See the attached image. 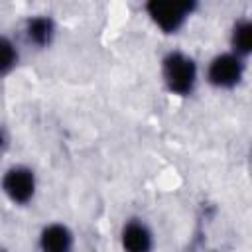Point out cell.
I'll return each instance as SVG.
<instances>
[{
    "mask_svg": "<svg viewBox=\"0 0 252 252\" xmlns=\"http://www.w3.org/2000/svg\"><path fill=\"white\" fill-rule=\"evenodd\" d=\"M2 146H4V132H2V128H0V150H2Z\"/></svg>",
    "mask_w": 252,
    "mask_h": 252,
    "instance_id": "10",
    "label": "cell"
},
{
    "mask_svg": "<svg viewBox=\"0 0 252 252\" xmlns=\"http://www.w3.org/2000/svg\"><path fill=\"white\" fill-rule=\"evenodd\" d=\"M161 77L165 87L173 94L187 96L189 93H193L197 83V65L189 55L171 51L161 61Z\"/></svg>",
    "mask_w": 252,
    "mask_h": 252,
    "instance_id": "1",
    "label": "cell"
},
{
    "mask_svg": "<svg viewBox=\"0 0 252 252\" xmlns=\"http://www.w3.org/2000/svg\"><path fill=\"white\" fill-rule=\"evenodd\" d=\"M18 49L14 41L6 35H0V77L8 75L18 65Z\"/></svg>",
    "mask_w": 252,
    "mask_h": 252,
    "instance_id": "9",
    "label": "cell"
},
{
    "mask_svg": "<svg viewBox=\"0 0 252 252\" xmlns=\"http://www.w3.org/2000/svg\"><path fill=\"white\" fill-rule=\"evenodd\" d=\"M28 39L37 47H47L55 35V24L49 16H33L26 24Z\"/></svg>",
    "mask_w": 252,
    "mask_h": 252,
    "instance_id": "7",
    "label": "cell"
},
{
    "mask_svg": "<svg viewBox=\"0 0 252 252\" xmlns=\"http://www.w3.org/2000/svg\"><path fill=\"white\" fill-rule=\"evenodd\" d=\"M2 191L16 205H26L35 195V175L26 165L10 167L2 177Z\"/></svg>",
    "mask_w": 252,
    "mask_h": 252,
    "instance_id": "4",
    "label": "cell"
},
{
    "mask_svg": "<svg viewBox=\"0 0 252 252\" xmlns=\"http://www.w3.org/2000/svg\"><path fill=\"white\" fill-rule=\"evenodd\" d=\"M120 242L124 252H152L154 248V234L146 222L132 219L122 226Z\"/></svg>",
    "mask_w": 252,
    "mask_h": 252,
    "instance_id": "5",
    "label": "cell"
},
{
    "mask_svg": "<svg viewBox=\"0 0 252 252\" xmlns=\"http://www.w3.org/2000/svg\"><path fill=\"white\" fill-rule=\"evenodd\" d=\"M0 252H4V250H0Z\"/></svg>",
    "mask_w": 252,
    "mask_h": 252,
    "instance_id": "11",
    "label": "cell"
},
{
    "mask_svg": "<svg viewBox=\"0 0 252 252\" xmlns=\"http://www.w3.org/2000/svg\"><path fill=\"white\" fill-rule=\"evenodd\" d=\"M39 250L41 252H73V232L61 224H47L39 234Z\"/></svg>",
    "mask_w": 252,
    "mask_h": 252,
    "instance_id": "6",
    "label": "cell"
},
{
    "mask_svg": "<svg viewBox=\"0 0 252 252\" xmlns=\"http://www.w3.org/2000/svg\"><path fill=\"white\" fill-rule=\"evenodd\" d=\"M232 53L244 59L252 51V24L250 20H238L230 32Z\"/></svg>",
    "mask_w": 252,
    "mask_h": 252,
    "instance_id": "8",
    "label": "cell"
},
{
    "mask_svg": "<svg viewBox=\"0 0 252 252\" xmlns=\"http://www.w3.org/2000/svg\"><path fill=\"white\" fill-rule=\"evenodd\" d=\"M244 75V63L234 53H220L211 59L207 67V79L217 89H232Z\"/></svg>",
    "mask_w": 252,
    "mask_h": 252,
    "instance_id": "3",
    "label": "cell"
},
{
    "mask_svg": "<svg viewBox=\"0 0 252 252\" xmlns=\"http://www.w3.org/2000/svg\"><path fill=\"white\" fill-rule=\"evenodd\" d=\"M195 10V2H173V0H152L146 4V12L152 22L165 33L177 32L187 16Z\"/></svg>",
    "mask_w": 252,
    "mask_h": 252,
    "instance_id": "2",
    "label": "cell"
}]
</instances>
